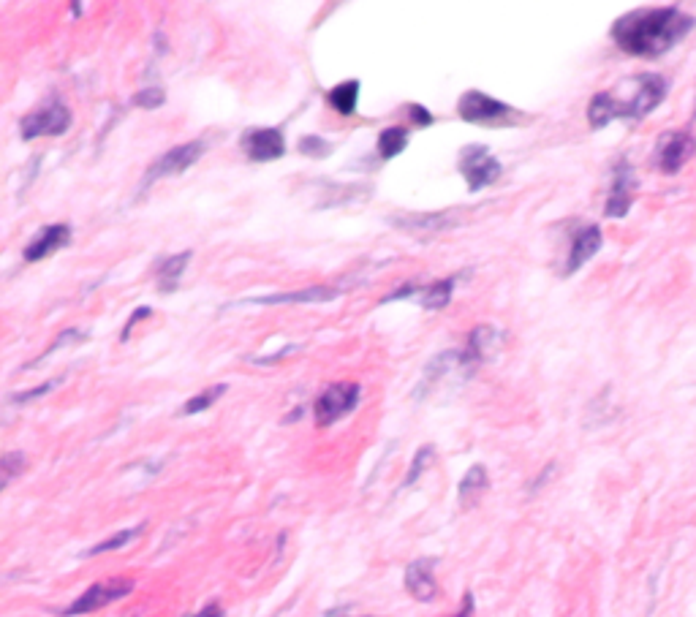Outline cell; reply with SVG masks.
Listing matches in <instances>:
<instances>
[{"label": "cell", "mask_w": 696, "mask_h": 617, "mask_svg": "<svg viewBox=\"0 0 696 617\" xmlns=\"http://www.w3.org/2000/svg\"><path fill=\"white\" fill-rule=\"evenodd\" d=\"M131 593H134V579H128V577L104 579V582L90 585V588H87L77 601H71L66 609H60L58 615L63 617L93 615V612H98V609L109 607V604H115V601H120V598L131 596Z\"/></svg>", "instance_id": "6"}, {"label": "cell", "mask_w": 696, "mask_h": 617, "mask_svg": "<svg viewBox=\"0 0 696 617\" xmlns=\"http://www.w3.org/2000/svg\"><path fill=\"white\" fill-rule=\"evenodd\" d=\"M696 139L688 131H667L658 136L653 150V166L661 174H677L694 158Z\"/></svg>", "instance_id": "8"}, {"label": "cell", "mask_w": 696, "mask_h": 617, "mask_svg": "<svg viewBox=\"0 0 696 617\" xmlns=\"http://www.w3.org/2000/svg\"><path fill=\"white\" fill-rule=\"evenodd\" d=\"M435 463V446H430V444H425L419 452L414 454V460H411V465H408V473H406V479H403V490L406 487H411V484H416L419 482V476L430 468V465Z\"/></svg>", "instance_id": "25"}, {"label": "cell", "mask_w": 696, "mask_h": 617, "mask_svg": "<svg viewBox=\"0 0 696 617\" xmlns=\"http://www.w3.org/2000/svg\"><path fill=\"white\" fill-rule=\"evenodd\" d=\"M147 522H139V525H134V528H126V531H117L115 536H109V539L98 541L96 547H90L87 552H82V558H96V555H104V552H115V550H123L126 544H131L134 539H139L142 533H145Z\"/></svg>", "instance_id": "23"}, {"label": "cell", "mask_w": 696, "mask_h": 617, "mask_svg": "<svg viewBox=\"0 0 696 617\" xmlns=\"http://www.w3.org/2000/svg\"><path fill=\"white\" fill-rule=\"evenodd\" d=\"M60 381H63V376L52 378V381H44V384H41V386H33V389H25V392H14V395H11L9 400L14 405H28V403H33V400H39V397L49 395L52 389H58Z\"/></svg>", "instance_id": "28"}, {"label": "cell", "mask_w": 696, "mask_h": 617, "mask_svg": "<svg viewBox=\"0 0 696 617\" xmlns=\"http://www.w3.org/2000/svg\"><path fill=\"white\" fill-rule=\"evenodd\" d=\"M204 153H207V145H204L202 139H194V142H185V145L166 150V153L147 169L145 183L142 185L147 188L150 183H158V180H164V177H180V174L188 172L191 166L199 164V158H202Z\"/></svg>", "instance_id": "9"}, {"label": "cell", "mask_w": 696, "mask_h": 617, "mask_svg": "<svg viewBox=\"0 0 696 617\" xmlns=\"http://www.w3.org/2000/svg\"><path fill=\"white\" fill-rule=\"evenodd\" d=\"M324 617H348V615H346V609H332V612H327Z\"/></svg>", "instance_id": "35"}, {"label": "cell", "mask_w": 696, "mask_h": 617, "mask_svg": "<svg viewBox=\"0 0 696 617\" xmlns=\"http://www.w3.org/2000/svg\"><path fill=\"white\" fill-rule=\"evenodd\" d=\"M68 245H71V226L68 223H49L28 242V248L22 251V259L28 264H36V261L49 259L52 253L63 251Z\"/></svg>", "instance_id": "14"}, {"label": "cell", "mask_w": 696, "mask_h": 617, "mask_svg": "<svg viewBox=\"0 0 696 617\" xmlns=\"http://www.w3.org/2000/svg\"><path fill=\"white\" fill-rule=\"evenodd\" d=\"M389 226H395L400 232L406 234H425V237H433V234L449 232L452 226L460 223V213L455 210H435V213H408V215H395V218H387Z\"/></svg>", "instance_id": "12"}, {"label": "cell", "mask_w": 696, "mask_h": 617, "mask_svg": "<svg viewBox=\"0 0 696 617\" xmlns=\"http://www.w3.org/2000/svg\"><path fill=\"white\" fill-rule=\"evenodd\" d=\"M408 128L403 126H389L384 128L381 134H378V158L381 161H392V158H397V155L403 153L408 147Z\"/></svg>", "instance_id": "22"}, {"label": "cell", "mask_w": 696, "mask_h": 617, "mask_svg": "<svg viewBox=\"0 0 696 617\" xmlns=\"http://www.w3.org/2000/svg\"><path fill=\"white\" fill-rule=\"evenodd\" d=\"M601 245H604V234H601L596 223L580 226L577 232L571 234V248L569 256H566V264H563V278H569L577 270H582L601 251Z\"/></svg>", "instance_id": "13"}, {"label": "cell", "mask_w": 696, "mask_h": 617, "mask_svg": "<svg viewBox=\"0 0 696 617\" xmlns=\"http://www.w3.org/2000/svg\"><path fill=\"white\" fill-rule=\"evenodd\" d=\"M403 582H406V590L416 601H422V604L435 601L438 593H441L438 582H435V558H419L414 563H408Z\"/></svg>", "instance_id": "17"}, {"label": "cell", "mask_w": 696, "mask_h": 617, "mask_svg": "<svg viewBox=\"0 0 696 617\" xmlns=\"http://www.w3.org/2000/svg\"><path fill=\"white\" fill-rule=\"evenodd\" d=\"M332 142H327V139H321V136L310 134V136H302L300 139V153L308 155V158H316V161H321V158H327V155H332Z\"/></svg>", "instance_id": "27"}, {"label": "cell", "mask_w": 696, "mask_h": 617, "mask_svg": "<svg viewBox=\"0 0 696 617\" xmlns=\"http://www.w3.org/2000/svg\"><path fill=\"white\" fill-rule=\"evenodd\" d=\"M359 79H346L327 93V104L340 115H354L359 104Z\"/></svg>", "instance_id": "21"}, {"label": "cell", "mask_w": 696, "mask_h": 617, "mask_svg": "<svg viewBox=\"0 0 696 617\" xmlns=\"http://www.w3.org/2000/svg\"><path fill=\"white\" fill-rule=\"evenodd\" d=\"M302 348V343H289V346H281L275 354H270V357H251L253 365H275V362H281V359H286L289 354H297Z\"/></svg>", "instance_id": "31"}, {"label": "cell", "mask_w": 696, "mask_h": 617, "mask_svg": "<svg viewBox=\"0 0 696 617\" xmlns=\"http://www.w3.org/2000/svg\"><path fill=\"white\" fill-rule=\"evenodd\" d=\"M552 473H555V463H550V465H547V468H544V471L539 473V476H536V482L531 484V492H539V490H542L544 484L550 482V476H552Z\"/></svg>", "instance_id": "34"}, {"label": "cell", "mask_w": 696, "mask_h": 617, "mask_svg": "<svg viewBox=\"0 0 696 617\" xmlns=\"http://www.w3.org/2000/svg\"><path fill=\"white\" fill-rule=\"evenodd\" d=\"M634 188H637L634 166L629 164V158H620L612 169V185H609V196L604 202V215L607 218H626L631 202H634Z\"/></svg>", "instance_id": "11"}, {"label": "cell", "mask_w": 696, "mask_h": 617, "mask_svg": "<svg viewBox=\"0 0 696 617\" xmlns=\"http://www.w3.org/2000/svg\"><path fill=\"white\" fill-rule=\"evenodd\" d=\"M164 101L166 93L161 87H145V90H139V93H134V98H131V104L139 109H158L164 107Z\"/></svg>", "instance_id": "29"}, {"label": "cell", "mask_w": 696, "mask_h": 617, "mask_svg": "<svg viewBox=\"0 0 696 617\" xmlns=\"http://www.w3.org/2000/svg\"><path fill=\"white\" fill-rule=\"evenodd\" d=\"M194 617H226V615H223V607L218 604V601H210V604H204Z\"/></svg>", "instance_id": "33"}, {"label": "cell", "mask_w": 696, "mask_h": 617, "mask_svg": "<svg viewBox=\"0 0 696 617\" xmlns=\"http://www.w3.org/2000/svg\"><path fill=\"white\" fill-rule=\"evenodd\" d=\"M669 82L661 74H642L634 77V96L629 101L612 96V93H596L588 104L590 128H604L609 120H642L667 98Z\"/></svg>", "instance_id": "2"}, {"label": "cell", "mask_w": 696, "mask_h": 617, "mask_svg": "<svg viewBox=\"0 0 696 617\" xmlns=\"http://www.w3.org/2000/svg\"><path fill=\"white\" fill-rule=\"evenodd\" d=\"M408 117H411V123H414V126H419V128H427V126H433V123H435L433 112L422 107V104H408Z\"/></svg>", "instance_id": "32"}, {"label": "cell", "mask_w": 696, "mask_h": 617, "mask_svg": "<svg viewBox=\"0 0 696 617\" xmlns=\"http://www.w3.org/2000/svg\"><path fill=\"white\" fill-rule=\"evenodd\" d=\"M457 117L463 123H471V126H520L525 115L517 112L514 107H509L506 101H498V98L487 96L482 90H465L460 101H457Z\"/></svg>", "instance_id": "3"}, {"label": "cell", "mask_w": 696, "mask_h": 617, "mask_svg": "<svg viewBox=\"0 0 696 617\" xmlns=\"http://www.w3.org/2000/svg\"><path fill=\"white\" fill-rule=\"evenodd\" d=\"M340 297L335 286H310V289L286 291V294H264V297H248L242 302H232V308L240 305H310V302H332Z\"/></svg>", "instance_id": "15"}, {"label": "cell", "mask_w": 696, "mask_h": 617, "mask_svg": "<svg viewBox=\"0 0 696 617\" xmlns=\"http://www.w3.org/2000/svg\"><path fill=\"white\" fill-rule=\"evenodd\" d=\"M501 332L495 327H487V324H482V327H476L471 335H468V343H465L463 348V367H465V376L471 378L479 370V367L490 359V354H493L495 348H498V343H501Z\"/></svg>", "instance_id": "16"}, {"label": "cell", "mask_w": 696, "mask_h": 617, "mask_svg": "<svg viewBox=\"0 0 696 617\" xmlns=\"http://www.w3.org/2000/svg\"><path fill=\"white\" fill-rule=\"evenodd\" d=\"M71 109L58 101V98H49L44 107H39L36 112H30L20 120V136L22 142H33V139H41V136H63L71 128Z\"/></svg>", "instance_id": "7"}, {"label": "cell", "mask_w": 696, "mask_h": 617, "mask_svg": "<svg viewBox=\"0 0 696 617\" xmlns=\"http://www.w3.org/2000/svg\"><path fill=\"white\" fill-rule=\"evenodd\" d=\"M457 172L463 174L468 191L476 193L501 180L503 164L484 145H465L457 155Z\"/></svg>", "instance_id": "5"}, {"label": "cell", "mask_w": 696, "mask_h": 617, "mask_svg": "<svg viewBox=\"0 0 696 617\" xmlns=\"http://www.w3.org/2000/svg\"><path fill=\"white\" fill-rule=\"evenodd\" d=\"M465 272H452L441 280H433V283H419V291H416V299L419 305L430 313H438V310L449 308V302L455 297L457 283L463 280Z\"/></svg>", "instance_id": "18"}, {"label": "cell", "mask_w": 696, "mask_h": 617, "mask_svg": "<svg viewBox=\"0 0 696 617\" xmlns=\"http://www.w3.org/2000/svg\"><path fill=\"white\" fill-rule=\"evenodd\" d=\"M226 389H229L226 384H215V386H210V389L199 392V395H194L191 400H185L183 416L202 414V411H207V408H213V405L218 403L223 395H226Z\"/></svg>", "instance_id": "24"}, {"label": "cell", "mask_w": 696, "mask_h": 617, "mask_svg": "<svg viewBox=\"0 0 696 617\" xmlns=\"http://www.w3.org/2000/svg\"><path fill=\"white\" fill-rule=\"evenodd\" d=\"M240 145L245 158L253 164H270L286 155V136L281 128H248Z\"/></svg>", "instance_id": "10"}, {"label": "cell", "mask_w": 696, "mask_h": 617, "mask_svg": "<svg viewBox=\"0 0 696 617\" xmlns=\"http://www.w3.org/2000/svg\"><path fill=\"white\" fill-rule=\"evenodd\" d=\"M153 316V308H147V305H142V308H136L131 316L126 319V324H123V329H120V340L126 343L128 338H131V332H134V327L139 324V321H145Z\"/></svg>", "instance_id": "30"}, {"label": "cell", "mask_w": 696, "mask_h": 617, "mask_svg": "<svg viewBox=\"0 0 696 617\" xmlns=\"http://www.w3.org/2000/svg\"><path fill=\"white\" fill-rule=\"evenodd\" d=\"M694 117H696V112H694Z\"/></svg>", "instance_id": "36"}, {"label": "cell", "mask_w": 696, "mask_h": 617, "mask_svg": "<svg viewBox=\"0 0 696 617\" xmlns=\"http://www.w3.org/2000/svg\"><path fill=\"white\" fill-rule=\"evenodd\" d=\"M694 28V14L677 6H661V9H639L623 14L612 22L609 36L620 52H626L631 58L653 60L677 47Z\"/></svg>", "instance_id": "1"}, {"label": "cell", "mask_w": 696, "mask_h": 617, "mask_svg": "<svg viewBox=\"0 0 696 617\" xmlns=\"http://www.w3.org/2000/svg\"><path fill=\"white\" fill-rule=\"evenodd\" d=\"M359 395H362V386L357 381H335L329 384L313 403V419H316V427H332L338 425L340 419L348 414H354V408L359 405Z\"/></svg>", "instance_id": "4"}, {"label": "cell", "mask_w": 696, "mask_h": 617, "mask_svg": "<svg viewBox=\"0 0 696 617\" xmlns=\"http://www.w3.org/2000/svg\"><path fill=\"white\" fill-rule=\"evenodd\" d=\"M490 490V476H487V468L484 465H471L465 476L457 484V501L463 509H474L479 498L484 492Z\"/></svg>", "instance_id": "20"}, {"label": "cell", "mask_w": 696, "mask_h": 617, "mask_svg": "<svg viewBox=\"0 0 696 617\" xmlns=\"http://www.w3.org/2000/svg\"><path fill=\"white\" fill-rule=\"evenodd\" d=\"M0 468H3V487H9L14 482V476H20L25 468H28V457L22 452H6L3 460H0Z\"/></svg>", "instance_id": "26"}, {"label": "cell", "mask_w": 696, "mask_h": 617, "mask_svg": "<svg viewBox=\"0 0 696 617\" xmlns=\"http://www.w3.org/2000/svg\"><path fill=\"white\" fill-rule=\"evenodd\" d=\"M191 256H194V251H180L161 261V267L155 272V286L161 294H174L180 289V280L185 275V267L191 264Z\"/></svg>", "instance_id": "19"}]
</instances>
